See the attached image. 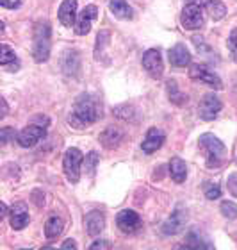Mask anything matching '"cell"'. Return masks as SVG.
Masks as SVG:
<instances>
[{"label": "cell", "mask_w": 237, "mask_h": 250, "mask_svg": "<svg viewBox=\"0 0 237 250\" xmlns=\"http://www.w3.org/2000/svg\"><path fill=\"white\" fill-rule=\"evenodd\" d=\"M186 222H187V213L184 211L182 208H177L171 216L164 222L162 225V234L166 236H175L178 234L184 227H186Z\"/></svg>", "instance_id": "7c38bea8"}, {"label": "cell", "mask_w": 237, "mask_h": 250, "mask_svg": "<svg viewBox=\"0 0 237 250\" xmlns=\"http://www.w3.org/2000/svg\"><path fill=\"white\" fill-rule=\"evenodd\" d=\"M228 189H230V193H232L234 197H237V173H232L228 177Z\"/></svg>", "instance_id": "d6a6232c"}, {"label": "cell", "mask_w": 237, "mask_h": 250, "mask_svg": "<svg viewBox=\"0 0 237 250\" xmlns=\"http://www.w3.org/2000/svg\"><path fill=\"white\" fill-rule=\"evenodd\" d=\"M186 249H212V245L209 243V240L201 238L196 230H193L186 238Z\"/></svg>", "instance_id": "d4e9b609"}, {"label": "cell", "mask_w": 237, "mask_h": 250, "mask_svg": "<svg viewBox=\"0 0 237 250\" xmlns=\"http://www.w3.org/2000/svg\"><path fill=\"white\" fill-rule=\"evenodd\" d=\"M170 62L173 66H187L191 62V54L184 43H177L175 47L170 48Z\"/></svg>", "instance_id": "d6986e66"}, {"label": "cell", "mask_w": 237, "mask_h": 250, "mask_svg": "<svg viewBox=\"0 0 237 250\" xmlns=\"http://www.w3.org/2000/svg\"><path fill=\"white\" fill-rule=\"evenodd\" d=\"M121 140H123V130L119 129V127H114V125L107 127V129L100 134V143H102L103 148H107V150L116 148V146L121 143Z\"/></svg>", "instance_id": "2e32d148"}, {"label": "cell", "mask_w": 237, "mask_h": 250, "mask_svg": "<svg viewBox=\"0 0 237 250\" xmlns=\"http://www.w3.org/2000/svg\"><path fill=\"white\" fill-rule=\"evenodd\" d=\"M29 220H31V216H29V211H27V208L23 204H16V206L11 208L9 222H11V227L15 230L25 229L27 224H29Z\"/></svg>", "instance_id": "5bb4252c"}, {"label": "cell", "mask_w": 237, "mask_h": 250, "mask_svg": "<svg viewBox=\"0 0 237 250\" xmlns=\"http://www.w3.org/2000/svg\"><path fill=\"white\" fill-rule=\"evenodd\" d=\"M59 20L64 27H72L75 23V18H77V0H64L59 7Z\"/></svg>", "instance_id": "9a60e30c"}, {"label": "cell", "mask_w": 237, "mask_h": 250, "mask_svg": "<svg viewBox=\"0 0 237 250\" xmlns=\"http://www.w3.org/2000/svg\"><path fill=\"white\" fill-rule=\"evenodd\" d=\"M62 250H70V249H77V245H75V241L73 240H66L64 243L61 245Z\"/></svg>", "instance_id": "d590c367"}, {"label": "cell", "mask_w": 237, "mask_h": 250, "mask_svg": "<svg viewBox=\"0 0 237 250\" xmlns=\"http://www.w3.org/2000/svg\"><path fill=\"white\" fill-rule=\"evenodd\" d=\"M180 21L184 29L187 31H196V29H201L203 23H205V16H203V11H201L200 4H187L182 11Z\"/></svg>", "instance_id": "5b68a950"}, {"label": "cell", "mask_w": 237, "mask_h": 250, "mask_svg": "<svg viewBox=\"0 0 237 250\" xmlns=\"http://www.w3.org/2000/svg\"><path fill=\"white\" fill-rule=\"evenodd\" d=\"M62 229H64L62 220L59 216H52V218L47 220V224H45V236H47L48 240H54V238H57V236L61 234Z\"/></svg>", "instance_id": "7402d4cb"}, {"label": "cell", "mask_w": 237, "mask_h": 250, "mask_svg": "<svg viewBox=\"0 0 237 250\" xmlns=\"http://www.w3.org/2000/svg\"><path fill=\"white\" fill-rule=\"evenodd\" d=\"M61 68L66 75H77L80 70V54L77 50H66L62 54Z\"/></svg>", "instance_id": "e0dca14e"}, {"label": "cell", "mask_w": 237, "mask_h": 250, "mask_svg": "<svg viewBox=\"0 0 237 250\" xmlns=\"http://www.w3.org/2000/svg\"><path fill=\"white\" fill-rule=\"evenodd\" d=\"M221 214L223 216H227V218H237V206L234 202H228V200H225V202L221 204Z\"/></svg>", "instance_id": "f546056e"}, {"label": "cell", "mask_w": 237, "mask_h": 250, "mask_svg": "<svg viewBox=\"0 0 237 250\" xmlns=\"http://www.w3.org/2000/svg\"><path fill=\"white\" fill-rule=\"evenodd\" d=\"M113 113L118 118H123V120H134L136 118V109L132 105H119V107H114Z\"/></svg>", "instance_id": "4316f807"}, {"label": "cell", "mask_w": 237, "mask_h": 250, "mask_svg": "<svg viewBox=\"0 0 237 250\" xmlns=\"http://www.w3.org/2000/svg\"><path fill=\"white\" fill-rule=\"evenodd\" d=\"M91 250H98V249H111V243L105 240H100V241H95L93 245L89 247Z\"/></svg>", "instance_id": "e575fe53"}, {"label": "cell", "mask_w": 237, "mask_h": 250, "mask_svg": "<svg viewBox=\"0 0 237 250\" xmlns=\"http://www.w3.org/2000/svg\"><path fill=\"white\" fill-rule=\"evenodd\" d=\"M170 175L171 179L175 181V183H184L187 177V167H186V163L182 161L180 157H173L170 163Z\"/></svg>", "instance_id": "44dd1931"}, {"label": "cell", "mask_w": 237, "mask_h": 250, "mask_svg": "<svg viewBox=\"0 0 237 250\" xmlns=\"http://www.w3.org/2000/svg\"><path fill=\"white\" fill-rule=\"evenodd\" d=\"M9 138H13L15 140V132H11V127H4L2 129V134H0V140H2V143H7L9 141Z\"/></svg>", "instance_id": "836d02e7"}, {"label": "cell", "mask_w": 237, "mask_h": 250, "mask_svg": "<svg viewBox=\"0 0 237 250\" xmlns=\"http://www.w3.org/2000/svg\"><path fill=\"white\" fill-rule=\"evenodd\" d=\"M219 111H221V100L217 99V95L207 93L201 97L200 104H198V115L201 120H214Z\"/></svg>", "instance_id": "8992f818"}, {"label": "cell", "mask_w": 237, "mask_h": 250, "mask_svg": "<svg viewBox=\"0 0 237 250\" xmlns=\"http://www.w3.org/2000/svg\"><path fill=\"white\" fill-rule=\"evenodd\" d=\"M164 141H166L164 132L160 129H157V127H152V129H148L146 136H144L143 143H141V148H143V152H146V154H154V152H157L160 146H162Z\"/></svg>", "instance_id": "4fadbf2b"}, {"label": "cell", "mask_w": 237, "mask_h": 250, "mask_svg": "<svg viewBox=\"0 0 237 250\" xmlns=\"http://www.w3.org/2000/svg\"><path fill=\"white\" fill-rule=\"evenodd\" d=\"M15 59H16L15 50H11L9 45L4 43V45L0 47V64H2V66H7L9 62H15Z\"/></svg>", "instance_id": "484cf974"}, {"label": "cell", "mask_w": 237, "mask_h": 250, "mask_svg": "<svg viewBox=\"0 0 237 250\" xmlns=\"http://www.w3.org/2000/svg\"><path fill=\"white\" fill-rule=\"evenodd\" d=\"M109 9L119 20H130L132 18V9L127 4V0H109Z\"/></svg>", "instance_id": "ffe728a7"}, {"label": "cell", "mask_w": 237, "mask_h": 250, "mask_svg": "<svg viewBox=\"0 0 237 250\" xmlns=\"http://www.w3.org/2000/svg\"><path fill=\"white\" fill-rule=\"evenodd\" d=\"M0 209H2V214H0V216H2V218H5V216H7V206L2 202V204H0Z\"/></svg>", "instance_id": "74e56055"}, {"label": "cell", "mask_w": 237, "mask_h": 250, "mask_svg": "<svg viewBox=\"0 0 237 250\" xmlns=\"http://www.w3.org/2000/svg\"><path fill=\"white\" fill-rule=\"evenodd\" d=\"M228 50L232 54L234 61L237 62V29H234L230 32V36H228Z\"/></svg>", "instance_id": "4dcf8cb0"}, {"label": "cell", "mask_w": 237, "mask_h": 250, "mask_svg": "<svg viewBox=\"0 0 237 250\" xmlns=\"http://www.w3.org/2000/svg\"><path fill=\"white\" fill-rule=\"evenodd\" d=\"M116 225L123 234H134L141 227V216L132 209H125L116 216Z\"/></svg>", "instance_id": "30bf717a"}, {"label": "cell", "mask_w": 237, "mask_h": 250, "mask_svg": "<svg viewBox=\"0 0 237 250\" xmlns=\"http://www.w3.org/2000/svg\"><path fill=\"white\" fill-rule=\"evenodd\" d=\"M102 116V102L97 95L91 93H84L79 95L75 104H73V109L68 116V124L72 125L73 129H84L88 125H93L95 122Z\"/></svg>", "instance_id": "6da1fadb"}, {"label": "cell", "mask_w": 237, "mask_h": 250, "mask_svg": "<svg viewBox=\"0 0 237 250\" xmlns=\"http://www.w3.org/2000/svg\"><path fill=\"white\" fill-rule=\"evenodd\" d=\"M203 191H205V197L209 200H216V198L221 197V189L217 184H212V183H205L203 184Z\"/></svg>", "instance_id": "83f0119b"}, {"label": "cell", "mask_w": 237, "mask_h": 250, "mask_svg": "<svg viewBox=\"0 0 237 250\" xmlns=\"http://www.w3.org/2000/svg\"><path fill=\"white\" fill-rule=\"evenodd\" d=\"M50 23L48 21H38L34 25V48L32 56L36 62H45L50 58Z\"/></svg>", "instance_id": "7a4b0ae2"}, {"label": "cell", "mask_w": 237, "mask_h": 250, "mask_svg": "<svg viewBox=\"0 0 237 250\" xmlns=\"http://www.w3.org/2000/svg\"><path fill=\"white\" fill-rule=\"evenodd\" d=\"M41 138H45V127H43V125H36V124L27 125V127H23V129L16 134V141H18L20 146H23V148L34 146Z\"/></svg>", "instance_id": "52a82bcc"}, {"label": "cell", "mask_w": 237, "mask_h": 250, "mask_svg": "<svg viewBox=\"0 0 237 250\" xmlns=\"http://www.w3.org/2000/svg\"><path fill=\"white\" fill-rule=\"evenodd\" d=\"M84 224H86L89 236H98L105 227V216H103L102 211H91V213H88Z\"/></svg>", "instance_id": "ac0fdd59"}, {"label": "cell", "mask_w": 237, "mask_h": 250, "mask_svg": "<svg viewBox=\"0 0 237 250\" xmlns=\"http://www.w3.org/2000/svg\"><path fill=\"white\" fill-rule=\"evenodd\" d=\"M97 16H98L97 5H86L84 7L82 13L77 16V21H75V32H77L79 36H86L91 31V25L97 20Z\"/></svg>", "instance_id": "8fae6325"}, {"label": "cell", "mask_w": 237, "mask_h": 250, "mask_svg": "<svg viewBox=\"0 0 237 250\" xmlns=\"http://www.w3.org/2000/svg\"><path fill=\"white\" fill-rule=\"evenodd\" d=\"M97 165H98V154L97 152H89L88 157H86V172L93 177L95 172H97Z\"/></svg>", "instance_id": "f1b7e54d"}, {"label": "cell", "mask_w": 237, "mask_h": 250, "mask_svg": "<svg viewBox=\"0 0 237 250\" xmlns=\"http://www.w3.org/2000/svg\"><path fill=\"white\" fill-rule=\"evenodd\" d=\"M200 148L205 152L207 157V167L209 168H217L225 159V154H227V148L221 143L219 138L212 134H201L200 136Z\"/></svg>", "instance_id": "3957f363"}, {"label": "cell", "mask_w": 237, "mask_h": 250, "mask_svg": "<svg viewBox=\"0 0 237 250\" xmlns=\"http://www.w3.org/2000/svg\"><path fill=\"white\" fill-rule=\"evenodd\" d=\"M84 156L79 148H68L62 159V168H64V175L70 183L77 184L80 179V167H82Z\"/></svg>", "instance_id": "277c9868"}, {"label": "cell", "mask_w": 237, "mask_h": 250, "mask_svg": "<svg viewBox=\"0 0 237 250\" xmlns=\"http://www.w3.org/2000/svg\"><path fill=\"white\" fill-rule=\"evenodd\" d=\"M0 104H2V115H0V116L4 118V116L7 115V104H5V100H4V99L0 100Z\"/></svg>", "instance_id": "8d00e7d4"}, {"label": "cell", "mask_w": 237, "mask_h": 250, "mask_svg": "<svg viewBox=\"0 0 237 250\" xmlns=\"http://www.w3.org/2000/svg\"><path fill=\"white\" fill-rule=\"evenodd\" d=\"M166 88H168V97H170V100L173 102V104L184 105L187 102V97L184 93H180V89H178V86H177V81L170 79V81L166 83Z\"/></svg>", "instance_id": "cb8c5ba5"}, {"label": "cell", "mask_w": 237, "mask_h": 250, "mask_svg": "<svg viewBox=\"0 0 237 250\" xmlns=\"http://www.w3.org/2000/svg\"><path fill=\"white\" fill-rule=\"evenodd\" d=\"M205 7L212 20L216 21L221 20L223 16L227 15V7H225V4H223L221 0H205Z\"/></svg>", "instance_id": "603a6c76"}, {"label": "cell", "mask_w": 237, "mask_h": 250, "mask_svg": "<svg viewBox=\"0 0 237 250\" xmlns=\"http://www.w3.org/2000/svg\"><path fill=\"white\" fill-rule=\"evenodd\" d=\"M189 75L193 81H200V83L207 84V86H211V88H214V89L223 88L221 79L217 77L214 72H211L207 66H203V64H193V66L189 68Z\"/></svg>", "instance_id": "9c48e42d"}, {"label": "cell", "mask_w": 237, "mask_h": 250, "mask_svg": "<svg viewBox=\"0 0 237 250\" xmlns=\"http://www.w3.org/2000/svg\"><path fill=\"white\" fill-rule=\"evenodd\" d=\"M143 68L148 72L150 77L160 79L164 73V62L160 58V52L157 48H150L143 54Z\"/></svg>", "instance_id": "ba28073f"}, {"label": "cell", "mask_w": 237, "mask_h": 250, "mask_svg": "<svg viewBox=\"0 0 237 250\" xmlns=\"http://www.w3.org/2000/svg\"><path fill=\"white\" fill-rule=\"evenodd\" d=\"M21 2H23V0H0L2 7H5V9H16V7L21 5Z\"/></svg>", "instance_id": "1f68e13d"}]
</instances>
